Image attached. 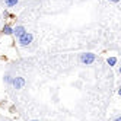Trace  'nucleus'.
<instances>
[{"label":"nucleus","instance_id":"nucleus-5","mask_svg":"<svg viewBox=\"0 0 121 121\" xmlns=\"http://www.w3.org/2000/svg\"><path fill=\"white\" fill-rule=\"evenodd\" d=\"M3 34L4 35H13V28L10 25H4L3 26Z\"/></svg>","mask_w":121,"mask_h":121},{"label":"nucleus","instance_id":"nucleus-9","mask_svg":"<svg viewBox=\"0 0 121 121\" xmlns=\"http://www.w3.org/2000/svg\"><path fill=\"white\" fill-rule=\"evenodd\" d=\"M108 2H112V3H118L120 0H108Z\"/></svg>","mask_w":121,"mask_h":121},{"label":"nucleus","instance_id":"nucleus-6","mask_svg":"<svg viewBox=\"0 0 121 121\" xmlns=\"http://www.w3.org/2000/svg\"><path fill=\"white\" fill-rule=\"evenodd\" d=\"M18 3H19V0H4L6 7H13V6H16Z\"/></svg>","mask_w":121,"mask_h":121},{"label":"nucleus","instance_id":"nucleus-7","mask_svg":"<svg viewBox=\"0 0 121 121\" xmlns=\"http://www.w3.org/2000/svg\"><path fill=\"white\" fill-rule=\"evenodd\" d=\"M117 61H118L117 57H108V58H107V63H108L111 67H114V66L117 64Z\"/></svg>","mask_w":121,"mask_h":121},{"label":"nucleus","instance_id":"nucleus-11","mask_svg":"<svg viewBox=\"0 0 121 121\" xmlns=\"http://www.w3.org/2000/svg\"><path fill=\"white\" fill-rule=\"evenodd\" d=\"M31 121H38V120H31Z\"/></svg>","mask_w":121,"mask_h":121},{"label":"nucleus","instance_id":"nucleus-10","mask_svg":"<svg viewBox=\"0 0 121 121\" xmlns=\"http://www.w3.org/2000/svg\"><path fill=\"white\" fill-rule=\"evenodd\" d=\"M114 121H121V117H120V115H118V117H117V118H115V120H114Z\"/></svg>","mask_w":121,"mask_h":121},{"label":"nucleus","instance_id":"nucleus-2","mask_svg":"<svg viewBox=\"0 0 121 121\" xmlns=\"http://www.w3.org/2000/svg\"><path fill=\"white\" fill-rule=\"evenodd\" d=\"M95 58H96V56L93 53H83V54H80V63L89 66V64H92L95 61Z\"/></svg>","mask_w":121,"mask_h":121},{"label":"nucleus","instance_id":"nucleus-1","mask_svg":"<svg viewBox=\"0 0 121 121\" xmlns=\"http://www.w3.org/2000/svg\"><path fill=\"white\" fill-rule=\"evenodd\" d=\"M32 39H34L32 34L26 31V32L23 34V35H21V37L18 38V42H19V45H21V47H28V45H31Z\"/></svg>","mask_w":121,"mask_h":121},{"label":"nucleus","instance_id":"nucleus-4","mask_svg":"<svg viewBox=\"0 0 121 121\" xmlns=\"http://www.w3.org/2000/svg\"><path fill=\"white\" fill-rule=\"evenodd\" d=\"M25 32H26V29H25V26H22V25H16V26L13 28V35L16 38H19L21 35H23Z\"/></svg>","mask_w":121,"mask_h":121},{"label":"nucleus","instance_id":"nucleus-3","mask_svg":"<svg viewBox=\"0 0 121 121\" xmlns=\"http://www.w3.org/2000/svg\"><path fill=\"white\" fill-rule=\"evenodd\" d=\"M12 85L15 86L16 89H22L25 86V79H23V77H13V79H12Z\"/></svg>","mask_w":121,"mask_h":121},{"label":"nucleus","instance_id":"nucleus-8","mask_svg":"<svg viewBox=\"0 0 121 121\" xmlns=\"http://www.w3.org/2000/svg\"><path fill=\"white\" fill-rule=\"evenodd\" d=\"M4 82H6V83H12V77H10L9 74H6V76H4Z\"/></svg>","mask_w":121,"mask_h":121}]
</instances>
